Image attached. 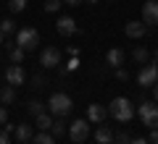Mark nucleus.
Returning a JSON list of instances; mask_svg holds the SVG:
<instances>
[{
  "instance_id": "f257e3e1",
  "label": "nucleus",
  "mask_w": 158,
  "mask_h": 144,
  "mask_svg": "<svg viewBox=\"0 0 158 144\" xmlns=\"http://www.w3.org/2000/svg\"><path fill=\"white\" fill-rule=\"evenodd\" d=\"M108 113H111L116 121L129 123L132 118H135V105H132V100H127V97H113L111 105H108Z\"/></svg>"
},
{
  "instance_id": "f03ea898",
  "label": "nucleus",
  "mask_w": 158,
  "mask_h": 144,
  "mask_svg": "<svg viewBox=\"0 0 158 144\" xmlns=\"http://www.w3.org/2000/svg\"><path fill=\"white\" fill-rule=\"evenodd\" d=\"M71 107H74V102H71V97H69L66 92H56V94H50V100H48V113L56 115V118L69 115Z\"/></svg>"
},
{
  "instance_id": "7ed1b4c3",
  "label": "nucleus",
  "mask_w": 158,
  "mask_h": 144,
  "mask_svg": "<svg viewBox=\"0 0 158 144\" xmlns=\"http://www.w3.org/2000/svg\"><path fill=\"white\" fill-rule=\"evenodd\" d=\"M137 113H140V118H142V126L158 128V102L156 100H142L140 107H137Z\"/></svg>"
},
{
  "instance_id": "20e7f679",
  "label": "nucleus",
  "mask_w": 158,
  "mask_h": 144,
  "mask_svg": "<svg viewBox=\"0 0 158 144\" xmlns=\"http://www.w3.org/2000/svg\"><path fill=\"white\" fill-rule=\"evenodd\" d=\"M37 42H40V34H37V29H32V26H24V29H19V34H16V45L19 47H24V50H34L37 47Z\"/></svg>"
},
{
  "instance_id": "39448f33",
  "label": "nucleus",
  "mask_w": 158,
  "mask_h": 144,
  "mask_svg": "<svg viewBox=\"0 0 158 144\" xmlns=\"http://www.w3.org/2000/svg\"><path fill=\"white\" fill-rule=\"evenodd\" d=\"M69 136L74 139V144L85 142V139L90 136V121H87V118H77L74 123H69Z\"/></svg>"
},
{
  "instance_id": "423d86ee",
  "label": "nucleus",
  "mask_w": 158,
  "mask_h": 144,
  "mask_svg": "<svg viewBox=\"0 0 158 144\" xmlns=\"http://www.w3.org/2000/svg\"><path fill=\"white\" fill-rule=\"evenodd\" d=\"M158 81V63H145L137 73V84L140 87H153Z\"/></svg>"
},
{
  "instance_id": "0eeeda50",
  "label": "nucleus",
  "mask_w": 158,
  "mask_h": 144,
  "mask_svg": "<svg viewBox=\"0 0 158 144\" xmlns=\"http://www.w3.org/2000/svg\"><path fill=\"white\" fill-rule=\"evenodd\" d=\"M40 66L42 68H58L61 66V50L58 47H45L40 53Z\"/></svg>"
},
{
  "instance_id": "6e6552de",
  "label": "nucleus",
  "mask_w": 158,
  "mask_h": 144,
  "mask_svg": "<svg viewBox=\"0 0 158 144\" xmlns=\"http://www.w3.org/2000/svg\"><path fill=\"white\" fill-rule=\"evenodd\" d=\"M56 29H58V34H61V37H74V34L79 32L77 21H74L71 16H58V21H56Z\"/></svg>"
},
{
  "instance_id": "1a4fd4ad",
  "label": "nucleus",
  "mask_w": 158,
  "mask_h": 144,
  "mask_svg": "<svg viewBox=\"0 0 158 144\" xmlns=\"http://www.w3.org/2000/svg\"><path fill=\"white\" fill-rule=\"evenodd\" d=\"M6 81L11 84V87H21V84L27 81V73H24V68L19 66V63H13V66L6 68Z\"/></svg>"
},
{
  "instance_id": "9d476101",
  "label": "nucleus",
  "mask_w": 158,
  "mask_h": 144,
  "mask_svg": "<svg viewBox=\"0 0 158 144\" xmlns=\"http://www.w3.org/2000/svg\"><path fill=\"white\" fill-rule=\"evenodd\" d=\"M124 34H127L129 39H142V37L148 34V24H145V21H127Z\"/></svg>"
},
{
  "instance_id": "9b49d317",
  "label": "nucleus",
  "mask_w": 158,
  "mask_h": 144,
  "mask_svg": "<svg viewBox=\"0 0 158 144\" xmlns=\"http://www.w3.org/2000/svg\"><path fill=\"white\" fill-rule=\"evenodd\" d=\"M142 21L150 26H158V0H148L142 6Z\"/></svg>"
},
{
  "instance_id": "f8f14e48",
  "label": "nucleus",
  "mask_w": 158,
  "mask_h": 144,
  "mask_svg": "<svg viewBox=\"0 0 158 144\" xmlns=\"http://www.w3.org/2000/svg\"><path fill=\"white\" fill-rule=\"evenodd\" d=\"M106 115H108V107L98 105V102H92V105H87V121H90V123H95V126H100V123L106 121Z\"/></svg>"
},
{
  "instance_id": "ddd939ff",
  "label": "nucleus",
  "mask_w": 158,
  "mask_h": 144,
  "mask_svg": "<svg viewBox=\"0 0 158 144\" xmlns=\"http://www.w3.org/2000/svg\"><path fill=\"white\" fill-rule=\"evenodd\" d=\"M106 63H108L111 68H121V63H124V50H121V47H113V50H108Z\"/></svg>"
},
{
  "instance_id": "4468645a",
  "label": "nucleus",
  "mask_w": 158,
  "mask_h": 144,
  "mask_svg": "<svg viewBox=\"0 0 158 144\" xmlns=\"http://www.w3.org/2000/svg\"><path fill=\"white\" fill-rule=\"evenodd\" d=\"M16 139L21 144H29L34 139V131H32V126H29V123H19L16 126Z\"/></svg>"
},
{
  "instance_id": "2eb2a0df",
  "label": "nucleus",
  "mask_w": 158,
  "mask_h": 144,
  "mask_svg": "<svg viewBox=\"0 0 158 144\" xmlns=\"http://www.w3.org/2000/svg\"><path fill=\"white\" fill-rule=\"evenodd\" d=\"M95 142H98V144H113V131H111L108 126H103V123H100V126H98V131H95Z\"/></svg>"
},
{
  "instance_id": "dca6fc26",
  "label": "nucleus",
  "mask_w": 158,
  "mask_h": 144,
  "mask_svg": "<svg viewBox=\"0 0 158 144\" xmlns=\"http://www.w3.org/2000/svg\"><path fill=\"white\" fill-rule=\"evenodd\" d=\"M0 102H3V105H13V102H16V87L8 84V87L0 89Z\"/></svg>"
},
{
  "instance_id": "f3484780",
  "label": "nucleus",
  "mask_w": 158,
  "mask_h": 144,
  "mask_svg": "<svg viewBox=\"0 0 158 144\" xmlns=\"http://www.w3.org/2000/svg\"><path fill=\"white\" fill-rule=\"evenodd\" d=\"M53 121H56V115L42 113V115H37V128H40V131H50V128H53Z\"/></svg>"
},
{
  "instance_id": "a211bd4d",
  "label": "nucleus",
  "mask_w": 158,
  "mask_h": 144,
  "mask_svg": "<svg viewBox=\"0 0 158 144\" xmlns=\"http://www.w3.org/2000/svg\"><path fill=\"white\" fill-rule=\"evenodd\" d=\"M50 134H53V136H63V134H69V123L63 121V118H56V121H53Z\"/></svg>"
},
{
  "instance_id": "6ab92c4d",
  "label": "nucleus",
  "mask_w": 158,
  "mask_h": 144,
  "mask_svg": "<svg viewBox=\"0 0 158 144\" xmlns=\"http://www.w3.org/2000/svg\"><path fill=\"white\" fill-rule=\"evenodd\" d=\"M45 107H48V102H40V100H29L27 110L32 113V115H42V113H45Z\"/></svg>"
},
{
  "instance_id": "aec40b11",
  "label": "nucleus",
  "mask_w": 158,
  "mask_h": 144,
  "mask_svg": "<svg viewBox=\"0 0 158 144\" xmlns=\"http://www.w3.org/2000/svg\"><path fill=\"white\" fill-rule=\"evenodd\" d=\"M32 144H56V136H53V134H48V131H40L37 136L32 139Z\"/></svg>"
},
{
  "instance_id": "412c9836",
  "label": "nucleus",
  "mask_w": 158,
  "mask_h": 144,
  "mask_svg": "<svg viewBox=\"0 0 158 144\" xmlns=\"http://www.w3.org/2000/svg\"><path fill=\"white\" fill-rule=\"evenodd\" d=\"M0 32L6 34H16V21H13V18H3V21H0Z\"/></svg>"
},
{
  "instance_id": "4be33fe9",
  "label": "nucleus",
  "mask_w": 158,
  "mask_h": 144,
  "mask_svg": "<svg viewBox=\"0 0 158 144\" xmlns=\"http://www.w3.org/2000/svg\"><path fill=\"white\" fill-rule=\"evenodd\" d=\"M132 58H135V60H137V63L142 66V63H148V58H150V53H148L145 47H135V53H132Z\"/></svg>"
},
{
  "instance_id": "5701e85b",
  "label": "nucleus",
  "mask_w": 158,
  "mask_h": 144,
  "mask_svg": "<svg viewBox=\"0 0 158 144\" xmlns=\"http://www.w3.org/2000/svg\"><path fill=\"white\" fill-rule=\"evenodd\" d=\"M24 55H27V50H24V47H11V63H21L24 60Z\"/></svg>"
},
{
  "instance_id": "b1692460",
  "label": "nucleus",
  "mask_w": 158,
  "mask_h": 144,
  "mask_svg": "<svg viewBox=\"0 0 158 144\" xmlns=\"http://www.w3.org/2000/svg\"><path fill=\"white\" fill-rule=\"evenodd\" d=\"M8 8H11V13H21L27 8V0H8Z\"/></svg>"
},
{
  "instance_id": "393cba45",
  "label": "nucleus",
  "mask_w": 158,
  "mask_h": 144,
  "mask_svg": "<svg viewBox=\"0 0 158 144\" xmlns=\"http://www.w3.org/2000/svg\"><path fill=\"white\" fill-rule=\"evenodd\" d=\"M63 6V0H45V11L48 13H58Z\"/></svg>"
},
{
  "instance_id": "a878e982",
  "label": "nucleus",
  "mask_w": 158,
  "mask_h": 144,
  "mask_svg": "<svg viewBox=\"0 0 158 144\" xmlns=\"http://www.w3.org/2000/svg\"><path fill=\"white\" fill-rule=\"evenodd\" d=\"M132 142V136L127 131H118V134H113V144H129Z\"/></svg>"
},
{
  "instance_id": "bb28decb",
  "label": "nucleus",
  "mask_w": 158,
  "mask_h": 144,
  "mask_svg": "<svg viewBox=\"0 0 158 144\" xmlns=\"http://www.w3.org/2000/svg\"><path fill=\"white\" fill-rule=\"evenodd\" d=\"M63 68H66L69 73H71V71H77V68H79V55H77V58H69V60H66V66H63Z\"/></svg>"
},
{
  "instance_id": "cd10ccee",
  "label": "nucleus",
  "mask_w": 158,
  "mask_h": 144,
  "mask_svg": "<svg viewBox=\"0 0 158 144\" xmlns=\"http://www.w3.org/2000/svg\"><path fill=\"white\" fill-rule=\"evenodd\" d=\"M32 84L40 89V87H45V84H48V79L42 76V73H34V76H32Z\"/></svg>"
},
{
  "instance_id": "c85d7f7f",
  "label": "nucleus",
  "mask_w": 158,
  "mask_h": 144,
  "mask_svg": "<svg viewBox=\"0 0 158 144\" xmlns=\"http://www.w3.org/2000/svg\"><path fill=\"white\" fill-rule=\"evenodd\" d=\"M113 71H116L118 81H129V71H127V68H113Z\"/></svg>"
},
{
  "instance_id": "c756f323",
  "label": "nucleus",
  "mask_w": 158,
  "mask_h": 144,
  "mask_svg": "<svg viewBox=\"0 0 158 144\" xmlns=\"http://www.w3.org/2000/svg\"><path fill=\"white\" fill-rule=\"evenodd\" d=\"M3 123H8V107L6 105H0V126Z\"/></svg>"
},
{
  "instance_id": "7c9ffc66",
  "label": "nucleus",
  "mask_w": 158,
  "mask_h": 144,
  "mask_svg": "<svg viewBox=\"0 0 158 144\" xmlns=\"http://www.w3.org/2000/svg\"><path fill=\"white\" fill-rule=\"evenodd\" d=\"M148 144H158V128H150V136H148Z\"/></svg>"
},
{
  "instance_id": "2f4dec72",
  "label": "nucleus",
  "mask_w": 158,
  "mask_h": 144,
  "mask_svg": "<svg viewBox=\"0 0 158 144\" xmlns=\"http://www.w3.org/2000/svg\"><path fill=\"white\" fill-rule=\"evenodd\" d=\"M0 144H11V134L0 128Z\"/></svg>"
},
{
  "instance_id": "473e14b6",
  "label": "nucleus",
  "mask_w": 158,
  "mask_h": 144,
  "mask_svg": "<svg viewBox=\"0 0 158 144\" xmlns=\"http://www.w3.org/2000/svg\"><path fill=\"white\" fill-rule=\"evenodd\" d=\"M3 131H8V134H16V126H13V123H3Z\"/></svg>"
},
{
  "instance_id": "72a5a7b5",
  "label": "nucleus",
  "mask_w": 158,
  "mask_h": 144,
  "mask_svg": "<svg viewBox=\"0 0 158 144\" xmlns=\"http://www.w3.org/2000/svg\"><path fill=\"white\" fill-rule=\"evenodd\" d=\"M69 55H71V58H77V55H79V50L74 47V45H69Z\"/></svg>"
},
{
  "instance_id": "f704fd0d",
  "label": "nucleus",
  "mask_w": 158,
  "mask_h": 144,
  "mask_svg": "<svg viewBox=\"0 0 158 144\" xmlns=\"http://www.w3.org/2000/svg\"><path fill=\"white\" fill-rule=\"evenodd\" d=\"M153 100H156V102H158V81H156V84H153Z\"/></svg>"
},
{
  "instance_id": "c9c22d12",
  "label": "nucleus",
  "mask_w": 158,
  "mask_h": 144,
  "mask_svg": "<svg viewBox=\"0 0 158 144\" xmlns=\"http://www.w3.org/2000/svg\"><path fill=\"white\" fill-rule=\"evenodd\" d=\"M129 144H148V139H132Z\"/></svg>"
},
{
  "instance_id": "e433bc0d",
  "label": "nucleus",
  "mask_w": 158,
  "mask_h": 144,
  "mask_svg": "<svg viewBox=\"0 0 158 144\" xmlns=\"http://www.w3.org/2000/svg\"><path fill=\"white\" fill-rule=\"evenodd\" d=\"M63 3H66V6H79L82 0H63Z\"/></svg>"
},
{
  "instance_id": "4c0bfd02",
  "label": "nucleus",
  "mask_w": 158,
  "mask_h": 144,
  "mask_svg": "<svg viewBox=\"0 0 158 144\" xmlns=\"http://www.w3.org/2000/svg\"><path fill=\"white\" fill-rule=\"evenodd\" d=\"M0 45H6V34L3 32H0Z\"/></svg>"
},
{
  "instance_id": "58836bf2",
  "label": "nucleus",
  "mask_w": 158,
  "mask_h": 144,
  "mask_svg": "<svg viewBox=\"0 0 158 144\" xmlns=\"http://www.w3.org/2000/svg\"><path fill=\"white\" fill-rule=\"evenodd\" d=\"M85 3H98V0H85Z\"/></svg>"
},
{
  "instance_id": "ea45409f",
  "label": "nucleus",
  "mask_w": 158,
  "mask_h": 144,
  "mask_svg": "<svg viewBox=\"0 0 158 144\" xmlns=\"http://www.w3.org/2000/svg\"><path fill=\"white\" fill-rule=\"evenodd\" d=\"M79 144H85V142H79Z\"/></svg>"
}]
</instances>
